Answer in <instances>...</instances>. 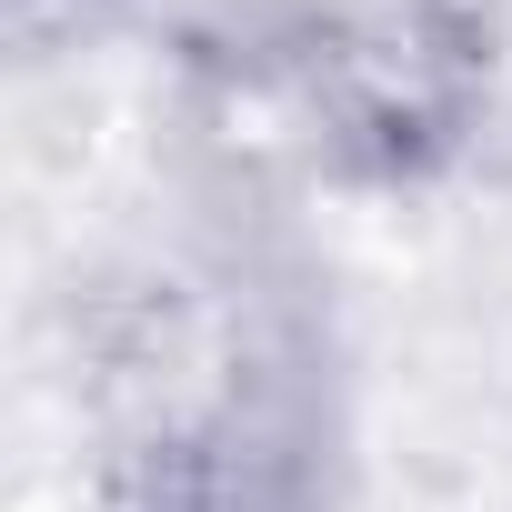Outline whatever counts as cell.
Masks as SVG:
<instances>
[{
  "mask_svg": "<svg viewBox=\"0 0 512 512\" xmlns=\"http://www.w3.org/2000/svg\"><path fill=\"white\" fill-rule=\"evenodd\" d=\"M111 11H131V0H11V41H21L31 61H51V51H71L81 31H101Z\"/></svg>",
  "mask_w": 512,
  "mask_h": 512,
  "instance_id": "cell-3",
  "label": "cell"
},
{
  "mask_svg": "<svg viewBox=\"0 0 512 512\" xmlns=\"http://www.w3.org/2000/svg\"><path fill=\"white\" fill-rule=\"evenodd\" d=\"M91 512H342L352 372L322 282L262 231H171L61 302Z\"/></svg>",
  "mask_w": 512,
  "mask_h": 512,
  "instance_id": "cell-1",
  "label": "cell"
},
{
  "mask_svg": "<svg viewBox=\"0 0 512 512\" xmlns=\"http://www.w3.org/2000/svg\"><path fill=\"white\" fill-rule=\"evenodd\" d=\"M231 71L312 181L422 201L482 161L512 91V41L492 0H292Z\"/></svg>",
  "mask_w": 512,
  "mask_h": 512,
  "instance_id": "cell-2",
  "label": "cell"
}]
</instances>
